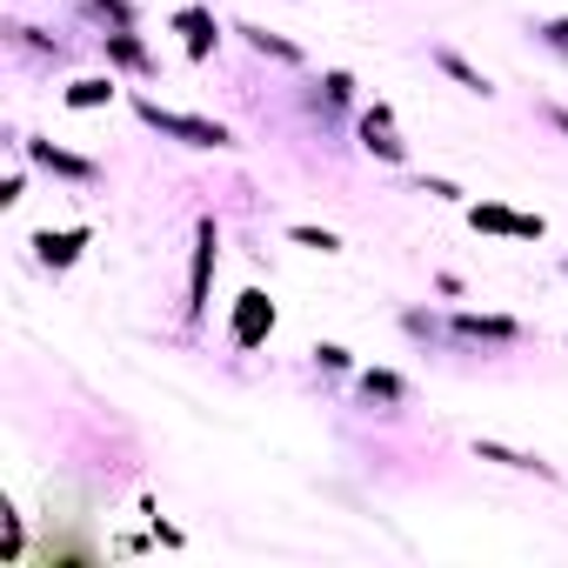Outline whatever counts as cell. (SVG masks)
Wrapping results in <instances>:
<instances>
[{
	"instance_id": "6da1fadb",
	"label": "cell",
	"mask_w": 568,
	"mask_h": 568,
	"mask_svg": "<svg viewBox=\"0 0 568 568\" xmlns=\"http://www.w3.org/2000/svg\"><path fill=\"white\" fill-rule=\"evenodd\" d=\"M141 121L160 127V134H175V141H194V147H221V141H227V127L194 121V114H168V108H154V101H141Z\"/></svg>"
},
{
	"instance_id": "7a4b0ae2",
	"label": "cell",
	"mask_w": 568,
	"mask_h": 568,
	"mask_svg": "<svg viewBox=\"0 0 568 568\" xmlns=\"http://www.w3.org/2000/svg\"><path fill=\"white\" fill-rule=\"evenodd\" d=\"M268 328H275L268 294H241V308H234V342H261Z\"/></svg>"
},
{
	"instance_id": "3957f363",
	"label": "cell",
	"mask_w": 568,
	"mask_h": 568,
	"mask_svg": "<svg viewBox=\"0 0 568 568\" xmlns=\"http://www.w3.org/2000/svg\"><path fill=\"white\" fill-rule=\"evenodd\" d=\"M475 227H489V234H522V241L542 234L535 214H509V208H475Z\"/></svg>"
},
{
	"instance_id": "277c9868",
	"label": "cell",
	"mask_w": 568,
	"mask_h": 568,
	"mask_svg": "<svg viewBox=\"0 0 568 568\" xmlns=\"http://www.w3.org/2000/svg\"><path fill=\"white\" fill-rule=\"evenodd\" d=\"M361 134H368V147H375L381 160H401V141H394V121H388V108H375V114L361 121Z\"/></svg>"
},
{
	"instance_id": "5b68a950",
	"label": "cell",
	"mask_w": 568,
	"mask_h": 568,
	"mask_svg": "<svg viewBox=\"0 0 568 568\" xmlns=\"http://www.w3.org/2000/svg\"><path fill=\"white\" fill-rule=\"evenodd\" d=\"M208 275H214V221H201V248H194V301H188V308L208 301Z\"/></svg>"
},
{
	"instance_id": "8992f818",
	"label": "cell",
	"mask_w": 568,
	"mask_h": 568,
	"mask_svg": "<svg viewBox=\"0 0 568 568\" xmlns=\"http://www.w3.org/2000/svg\"><path fill=\"white\" fill-rule=\"evenodd\" d=\"M175 27H181V34H188V54H194V60H201V54H208V47H214V21H208V14H201V8H188V14H181V21H175Z\"/></svg>"
},
{
	"instance_id": "52a82bcc",
	"label": "cell",
	"mask_w": 568,
	"mask_h": 568,
	"mask_svg": "<svg viewBox=\"0 0 568 568\" xmlns=\"http://www.w3.org/2000/svg\"><path fill=\"white\" fill-rule=\"evenodd\" d=\"M80 241H88V234H80V227H74V234H41V261H54V268H67V261L80 255Z\"/></svg>"
},
{
	"instance_id": "ba28073f",
	"label": "cell",
	"mask_w": 568,
	"mask_h": 568,
	"mask_svg": "<svg viewBox=\"0 0 568 568\" xmlns=\"http://www.w3.org/2000/svg\"><path fill=\"white\" fill-rule=\"evenodd\" d=\"M34 160H41V168H54V175H88V160H74V154H54V147H34Z\"/></svg>"
},
{
	"instance_id": "9c48e42d",
	"label": "cell",
	"mask_w": 568,
	"mask_h": 568,
	"mask_svg": "<svg viewBox=\"0 0 568 568\" xmlns=\"http://www.w3.org/2000/svg\"><path fill=\"white\" fill-rule=\"evenodd\" d=\"M67 101H74V108H94V101H108V80H80V88H74Z\"/></svg>"
},
{
	"instance_id": "30bf717a",
	"label": "cell",
	"mask_w": 568,
	"mask_h": 568,
	"mask_svg": "<svg viewBox=\"0 0 568 568\" xmlns=\"http://www.w3.org/2000/svg\"><path fill=\"white\" fill-rule=\"evenodd\" d=\"M468 335H509V321H481V314H461Z\"/></svg>"
},
{
	"instance_id": "8fae6325",
	"label": "cell",
	"mask_w": 568,
	"mask_h": 568,
	"mask_svg": "<svg viewBox=\"0 0 568 568\" xmlns=\"http://www.w3.org/2000/svg\"><path fill=\"white\" fill-rule=\"evenodd\" d=\"M294 241H301V248H321V255L335 248V234H321V227H294Z\"/></svg>"
},
{
	"instance_id": "7c38bea8",
	"label": "cell",
	"mask_w": 568,
	"mask_h": 568,
	"mask_svg": "<svg viewBox=\"0 0 568 568\" xmlns=\"http://www.w3.org/2000/svg\"><path fill=\"white\" fill-rule=\"evenodd\" d=\"M368 394H388V401H394V394H401V381H394V375H368Z\"/></svg>"
},
{
	"instance_id": "4fadbf2b",
	"label": "cell",
	"mask_w": 568,
	"mask_h": 568,
	"mask_svg": "<svg viewBox=\"0 0 568 568\" xmlns=\"http://www.w3.org/2000/svg\"><path fill=\"white\" fill-rule=\"evenodd\" d=\"M548 41H555V47H568V21H555V27H548Z\"/></svg>"
},
{
	"instance_id": "5bb4252c",
	"label": "cell",
	"mask_w": 568,
	"mask_h": 568,
	"mask_svg": "<svg viewBox=\"0 0 568 568\" xmlns=\"http://www.w3.org/2000/svg\"><path fill=\"white\" fill-rule=\"evenodd\" d=\"M561 127H568V121H561Z\"/></svg>"
}]
</instances>
